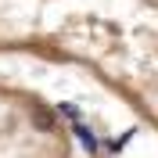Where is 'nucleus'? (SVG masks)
<instances>
[{
    "label": "nucleus",
    "mask_w": 158,
    "mask_h": 158,
    "mask_svg": "<svg viewBox=\"0 0 158 158\" xmlns=\"http://www.w3.org/2000/svg\"><path fill=\"white\" fill-rule=\"evenodd\" d=\"M32 133V94L22 83L0 79V158H22Z\"/></svg>",
    "instance_id": "obj_1"
}]
</instances>
